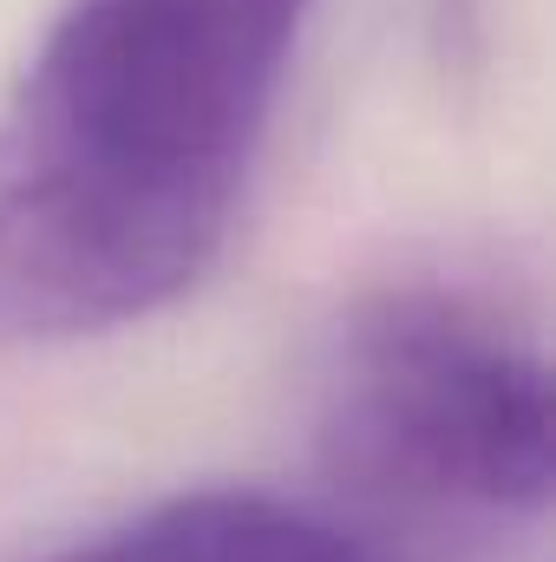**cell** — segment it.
<instances>
[{
  "label": "cell",
  "instance_id": "cell-1",
  "mask_svg": "<svg viewBox=\"0 0 556 562\" xmlns=\"http://www.w3.org/2000/svg\"><path fill=\"white\" fill-rule=\"evenodd\" d=\"M308 0H66L0 105V340L184 301L230 243Z\"/></svg>",
  "mask_w": 556,
  "mask_h": 562
},
{
  "label": "cell",
  "instance_id": "cell-2",
  "mask_svg": "<svg viewBox=\"0 0 556 562\" xmlns=\"http://www.w3.org/2000/svg\"><path fill=\"white\" fill-rule=\"evenodd\" d=\"M314 445L334 484L413 510H544L551 367L485 294L393 281L321 353Z\"/></svg>",
  "mask_w": 556,
  "mask_h": 562
},
{
  "label": "cell",
  "instance_id": "cell-3",
  "mask_svg": "<svg viewBox=\"0 0 556 562\" xmlns=\"http://www.w3.org/2000/svg\"><path fill=\"white\" fill-rule=\"evenodd\" d=\"M40 562H387L341 517L276 491H184Z\"/></svg>",
  "mask_w": 556,
  "mask_h": 562
}]
</instances>
